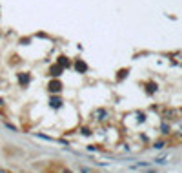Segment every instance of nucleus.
Listing matches in <instances>:
<instances>
[{
	"mask_svg": "<svg viewBox=\"0 0 182 173\" xmlns=\"http://www.w3.org/2000/svg\"><path fill=\"white\" fill-rule=\"evenodd\" d=\"M62 170H64V173H71L69 170H67V168H62Z\"/></svg>",
	"mask_w": 182,
	"mask_h": 173,
	"instance_id": "f257e3e1",
	"label": "nucleus"
}]
</instances>
